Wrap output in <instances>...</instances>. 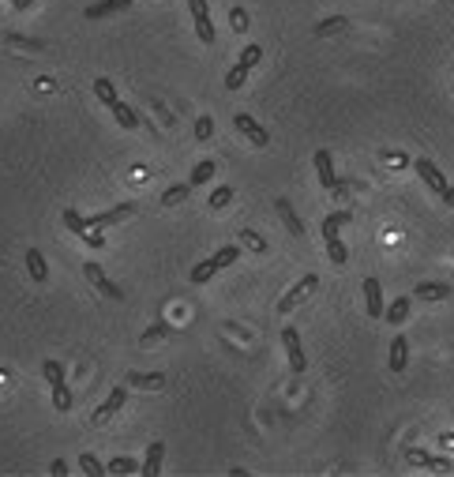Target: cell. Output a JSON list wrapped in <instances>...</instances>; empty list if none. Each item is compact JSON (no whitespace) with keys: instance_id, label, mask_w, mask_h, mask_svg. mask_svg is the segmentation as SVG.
I'll list each match as a JSON object with an SVG mask.
<instances>
[{"instance_id":"cell-1","label":"cell","mask_w":454,"mask_h":477,"mask_svg":"<svg viewBox=\"0 0 454 477\" xmlns=\"http://www.w3.org/2000/svg\"><path fill=\"white\" fill-rule=\"evenodd\" d=\"M83 275H86V282H91L94 289H98V294L105 297V301H124V289L116 286V282L105 275V270L98 267V263H83Z\"/></svg>"},{"instance_id":"cell-2","label":"cell","mask_w":454,"mask_h":477,"mask_svg":"<svg viewBox=\"0 0 454 477\" xmlns=\"http://www.w3.org/2000/svg\"><path fill=\"white\" fill-rule=\"evenodd\" d=\"M188 12H192V23H196V34L203 46H214V23H211V8H207V0H188Z\"/></svg>"},{"instance_id":"cell-3","label":"cell","mask_w":454,"mask_h":477,"mask_svg":"<svg viewBox=\"0 0 454 477\" xmlns=\"http://www.w3.org/2000/svg\"><path fill=\"white\" fill-rule=\"evenodd\" d=\"M316 289H319V275H305L293 289H286V294H282V301H278V312H293L300 301H305L308 294H316Z\"/></svg>"},{"instance_id":"cell-4","label":"cell","mask_w":454,"mask_h":477,"mask_svg":"<svg viewBox=\"0 0 454 477\" xmlns=\"http://www.w3.org/2000/svg\"><path fill=\"white\" fill-rule=\"evenodd\" d=\"M124 403H128V384L113 387V391L105 395V403L91 414V425H105V421H109L113 414H121V406H124Z\"/></svg>"},{"instance_id":"cell-5","label":"cell","mask_w":454,"mask_h":477,"mask_svg":"<svg viewBox=\"0 0 454 477\" xmlns=\"http://www.w3.org/2000/svg\"><path fill=\"white\" fill-rule=\"evenodd\" d=\"M282 346H286V353H289V368H293V376H300L308 368V361H305V346H300L297 327H282Z\"/></svg>"},{"instance_id":"cell-6","label":"cell","mask_w":454,"mask_h":477,"mask_svg":"<svg viewBox=\"0 0 454 477\" xmlns=\"http://www.w3.org/2000/svg\"><path fill=\"white\" fill-rule=\"evenodd\" d=\"M233 124H236V132H241V136H248V143H252V147H267V143H270V132L255 121V117L236 113V117H233Z\"/></svg>"},{"instance_id":"cell-7","label":"cell","mask_w":454,"mask_h":477,"mask_svg":"<svg viewBox=\"0 0 454 477\" xmlns=\"http://www.w3.org/2000/svg\"><path fill=\"white\" fill-rule=\"evenodd\" d=\"M132 214H135V203H121V207H113L105 214H86V226H91V230H109V226L132 218Z\"/></svg>"},{"instance_id":"cell-8","label":"cell","mask_w":454,"mask_h":477,"mask_svg":"<svg viewBox=\"0 0 454 477\" xmlns=\"http://www.w3.org/2000/svg\"><path fill=\"white\" fill-rule=\"evenodd\" d=\"M316 173H319V184L327 192H342V181H338V173H334V158H331V150H316Z\"/></svg>"},{"instance_id":"cell-9","label":"cell","mask_w":454,"mask_h":477,"mask_svg":"<svg viewBox=\"0 0 454 477\" xmlns=\"http://www.w3.org/2000/svg\"><path fill=\"white\" fill-rule=\"evenodd\" d=\"M364 305H368V316L372 320H383V286H380V278L375 275H368L364 278Z\"/></svg>"},{"instance_id":"cell-10","label":"cell","mask_w":454,"mask_h":477,"mask_svg":"<svg viewBox=\"0 0 454 477\" xmlns=\"http://www.w3.org/2000/svg\"><path fill=\"white\" fill-rule=\"evenodd\" d=\"M413 169H417V177L425 181L432 192H436V196H443V192H447V177H443V173H439L436 166H432L428 158H417V162H413Z\"/></svg>"},{"instance_id":"cell-11","label":"cell","mask_w":454,"mask_h":477,"mask_svg":"<svg viewBox=\"0 0 454 477\" xmlns=\"http://www.w3.org/2000/svg\"><path fill=\"white\" fill-rule=\"evenodd\" d=\"M387 365H391V372H406V368H409V342H406V334H394V339H391Z\"/></svg>"},{"instance_id":"cell-12","label":"cell","mask_w":454,"mask_h":477,"mask_svg":"<svg viewBox=\"0 0 454 477\" xmlns=\"http://www.w3.org/2000/svg\"><path fill=\"white\" fill-rule=\"evenodd\" d=\"M132 8V0H102V4H86V19H105V15H121Z\"/></svg>"},{"instance_id":"cell-13","label":"cell","mask_w":454,"mask_h":477,"mask_svg":"<svg viewBox=\"0 0 454 477\" xmlns=\"http://www.w3.org/2000/svg\"><path fill=\"white\" fill-rule=\"evenodd\" d=\"M274 211L282 214V222H286V230H289V233H293V237H305V222L297 218L293 203H289L286 196H278V200H274Z\"/></svg>"},{"instance_id":"cell-14","label":"cell","mask_w":454,"mask_h":477,"mask_svg":"<svg viewBox=\"0 0 454 477\" xmlns=\"http://www.w3.org/2000/svg\"><path fill=\"white\" fill-rule=\"evenodd\" d=\"M409 462L413 466H428V470H454V462L450 459H443V455H428V451H420V447H409Z\"/></svg>"},{"instance_id":"cell-15","label":"cell","mask_w":454,"mask_h":477,"mask_svg":"<svg viewBox=\"0 0 454 477\" xmlns=\"http://www.w3.org/2000/svg\"><path fill=\"white\" fill-rule=\"evenodd\" d=\"M124 384L139 387V391H161V387H166V376H161V372H128Z\"/></svg>"},{"instance_id":"cell-16","label":"cell","mask_w":454,"mask_h":477,"mask_svg":"<svg viewBox=\"0 0 454 477\" xmlns=\"http://www.w3.org/2000/svg\"><path fill=\"white\" fill-rule=\"evenodd\" d=\"M409 308H413V301H409V297H394L391 305L383 308V320L391 323V327H402V323L409 320Z\"/></svg>"},{"instance_id":"cell-17","label":"cell","mask_w":454,"mask_h":477,"mask_svg":"<svg viewBox=\"0 0 454 477\" xmlns=\"http://www.w3.org/2000/svg\"><path fill=\"white\" fill-rule=\"evenodd\" d=\"M161 459H166V443L154 440V443L147 447V459H143V466H139V473H143V477H158V470H161Z\"/></svg>"},{"instance_id":"cell-18","label":"cell","mask_w":454,"mask_h":477,"mask_svg":"<svg viewBox=\"0 0 454 477\" xmlns=\"http://www.w3.org/2000/svg\"><path fill=\"white\" fill-rule=\"evenodd\" d=\"M413 297L417 301H447L450 297V286H447V282H417Z\"/></svg>"},{"instance_id":"cell-19","label":"cell","mask_w":454,"mask_h":477,"mask_svg":"<svg viewBox=\"0 0 454 477\" xmlns=\"http://www.w3.org/2000/svg\"><path fill=\"white\" fill-rule=\"evenodd\" d=\"M23 259H27V275H30V278H34V282H38V286H41V282H46V278H49V267H46V256H41V252H38V248H27V256H23Z\"/></svg>"},{"instance_id":"cell-20","label":"cell","mask_w":454,"mask_h":477,"mask_svg":"<svg viewBox=\"0 0 454 477\" xmlns=\"http://www.w3.org/2000/svg\"><path fill=\"white\" fill-rule=\"evenodd\" d=\"M113 117H116V124H121V128H128V132H135V128L143 124V113H135L132 105H124V102L113 105Z\"/></svg>"},{"instance_id":"cell-21","label":"cell","mask_w":454,"mask_h":477,"mask_svg":"<svg viewBox=\"0 0 454 477\" xmlns=\"http://www.w3.org/2000/svg\"><path fill=\"white\" fill-rule=\"evenodd\" d=\"M192 196V184L180 181V184H169L166 192H161V207H177V203H185Z\"/></svg>"},{"instance_id":"cell-22","label":"cell","mask_w":454,"mask_h":477,"mask_svg":"<svg viewBox=\"0 0 454 477\" xmlns=\"http://www.w3.org/2000/svg\"><path fill=\"white\" fill-rule=\"evenodd\" d=\"M214 173H218V166H214L211 158H203V162H196V169L188 173V184L196 188V184H207V181H214Z\"/></svg>"},{"instance_id":"cell-23","label":"cell","mask_w":454,"mask_h":477,"mask_svg":"<svg viewBox=\"0 0 454 477\" xmlns=\"http://www.w3.org/2000/svg\"><path fill=\"white\" fill-rule=\"evenodd\" d=\"M94 94H98V102H102V105H109V110H113L116 102H121V98H116V86H113L109 79H105V75H98V79H94Z\"/></svg>"},{"instance_id":"cell-24","label":"cell","mask_w":454,"mask_h":477,"mask_svg":"<svg viewBox=\"0 0 454 477\" xmlns=\"http://www.w3.org/2000/svg\"><path fill=\"white\" fill-rule=\"evenodd\" d=\"M248 72H252V68H248L244 60H236L233 68L225 72V91H241V86H244V79H248Z\"/></svg>"},{"instance_id":"cell-25","label":"cell","mask_w":454,"mask_h":477,"mask_svg":"<svg viewBox=\"0 0 454 477\" xmlns=\"http://www.w3.org/2000/svg\"><path fill=\"white\" fill-rule=\"evenodd\" d=\"M323 241H327V256H331V263H345V259H349V248H345L342 244V237L338 233H334V237H323Z\"/></svg>"},{"instance_id":"cell-26","label":"cell","mask_w":454,"mask_h":477,"mask_svg":"<svg viewBox=\"0 0 454 477\" xmlns=\"http://www.w3.org/2000/svg\"><path fill=\"white\" fill-rule=\"evenodd\" d=\"M349 218H353L349 211H331L327 218H323V237H334V233H338V230H342V226L349 222Z\"/></svg>"},{"instance_id":"cell-27","label":"cell","mask_w":454,"mask_h":477,"mask_svg":"<svg viewBox=\"0 0 454 477\" xmlns=\"http://www.w3.org/2000/svg\"><path fill=\"white\" fill-rule=\"evenodd\" d=\"M214 275H218V263H214V259H203V263H196L192 267V282H196V286H203V282H211Z\"/></svg>"},{"instance_id":"cell-28","label":"cell","mask_w":454,"mask_h":477,"mask_svg":"<svg viewBox=\"0 0 454 477\" xmlns=\"http://www.w3.org/2000/svg\"><path fill=\"white\" fill-rule=\"evenodd\" d=\"M64 226H68V233H75V237H83L86 230H91V226H86V214H79L75 207L64 211Z\"/></svg>"},{"instance_id":"cell-29","label":"cell","mask_w":454,"mask_h":477,"mask_svg":"<svg viewBox=\"0 0 454 477\" xmlns=\"http://www.w3.org/2000/svg\"><path fill=\"white\" fill-rule=\"evenodd\" d=\"M211 259L218 263V270H222V267H233L236 259H241V244H225V248H218V252H214Z\"/></svg>"},{"instance_id":"cell-30","label":"cell","mask_w":454,"mask_h":477,"mask_svg":"<svg viewBox=\"0 0 454 477\" xmlns=\"http://www.w3.org/2000/svg\"><path fill=\"white\" fill-rule=\"evenodd\" d=\"M53 406L60 410H72V391H68V379H60V384H53Z\"/></svg>"},{"instance_id":"cell-31","label":"cell","mask_w":454,"mask_h":477,"mask_svg":"<svg viewBox=\"0 0 454 477\" xmlns=\"http://www.w3.org/2000/svg\"><path fill=\"white\" fill-rule=\"evenodd\" d=\"M229 200H233V188H229V184H218V188L207 196V207H211V211H222Z\"/></svg>"},{"instance_id":"cell-32","label":"cell","mask_w":454,"mask_h":477,"mask_svg":"<svg viewBox=\"0 0 454 477\" xmlns=\"http://www.w3.org/2000/svg\"><path fill=\"white\" fill-rule=\"evenodd\" d=\"M79 470H83L86 477H102V473H109V470H105V466H102L98 459H94L91 451H86V455H79Z\"/></svg>"},{"instance_id":"cell-33","label":"cell","mask_w":454,"mask_h":477,"mask_svg":"<svg viewBox=\"0 0 454 477\" xmlns=\"http://www.w3.org/2000/svg\"><path fill=\"white\" fill-rule=\"evenodd\" d=\"M241 244H248V248H252V252H259V256H263L267 252V241H263V237H259L255 230H241Z\"/></svg>"},{"instance_id":"cell-34","label":"cell","mask_w":454,"mask_h":477,"mask_svg":"<svg viewBox=\"0 0 454 477\" xmlns=\"http://www.w3.org/2000/svg\"><path fill=\"white\" fill-rule=\"evenodd\" d=\"M345 27H349V19H345V15H334V19H323V23L316 27V34L323 38V34H334V30H345Z\"/></svg>"},{"instance_id":"cell-35","label":"cell","mask_w":454,"mask_h":477,"mask_svg":"<svg viewBox=\"0 0 454 477\" xmlns=\"http://www.w3.org/2000/svg\"><path fill=\"white\" fill-rule=\"evenodd\" d=\"M211 136H214V117H207V113H203L199 121H196V139H199V143H207Z\"/></svg>"},{"instance_id":"cell-36","label":"cell","mask_w":454,"mask_h":477,"mask_svg":"<svg viewBox=\"0 0 454 477\" xmlns=\"http://www.w3.org/2000/svg\"><path fill=\"white\" fill-rule=\"evenodd\" d=\"M105 470H109V473H135L139 462H135V459H124V455H121V459H113L109 466H105Z\"/></svg>"},{"instance_id":"cell-37","label":"cell","mask_w":454,"mask_h":477,"mask_svg":"<svg viewBox=\"0 0 454 477\" xmlns=\"http://www.w3.org/2000/svg\"><path fill=\"white\" fill-rule=\"evenodd\" d=\"M41 376L49 379V387L60 384V379H64V365H60V361H46V365H41Z\"/></svg>"},{"instance_id":"cell-38","label":"cell","mask_w":454,"mask_h":477,"mask_svg":"<svg viewBox=\"0 0 454 477\" xmlns=\"http://www.w3.org/2000/svg\"><path fill=\"white\" fill-rule=\"evenodd\" d=\"M161 334H169V323H166V320L150 323V327H147V334H143V342H154V339H161Z\"/></svg>"},{"instance_id":"cell-39","label":"cell","mask_w":454,"mask_h":477,"mask_svg":"<svg viewBox=\"0 0 454 477\" xmlns=\"http://www.w3.org/2000/svg\"><path fill=\"white\" fill-rule=\"evenodd\" d=\"M229 23H233V30H244V27H248V15H244V8H233V12H229Z\"/></svg>"},{"instance_id":"cell-40","label":"cell","mask_w":454,"mask_h":477,"mask_svg":"<svg viewBox=\"0 0 454 477\" xmlns=\"http://www.w3.org/2000/svg\"><path fill=\"white\" fill-rule=\"evenodd\" d=\"M83 244H91V248H102L105 241H102V230H86L83 233Z\"/></svg>"},{"instance_id":"cell-41","label":"cell","mask_w":454,"mask_h":477,"mask_svg":"<svg viewBox=\"0 0 454 477\" xmlns=\"http://www.w3.org/2000/svg\"><path fill=\"white\" fill-rule=\"evenodd\" d=\"M49 473H53V477H64V473H68V462H64V459H57V462L49 466Z\"/></svg>"},{"instance_id":"cell-42","label":"cell","mask_w":454,"mask_h":477,"mask_svg":"<svg viewBox=\"0 0 454 477\" xmlns=\"http://www.w3.org/2000/svg\"><path fill=\"white\" fill-rule=\"evenodd\" d=\"M34 4H38V0H12L15 12H27V8H34Z\"/></svg>"},{"instance_id":"cell-43","label":"cell","mask_w":454,"mask_h":477,"mask_svg":"<svg viewBox=\"0 0 454 477\" xmlns=\"http://www.w3.org/2000/svg\"><path fill=\"white\" fill-rule=\"evenodd\" d=\"M439 447H454V432H443V436H439Z\"/></svg>"},{"instance_id":"cell-44","label":"cell","mask_w":454,"mask_h":477,"mask_svg":"<svg viewBox=\"0 0 454 477\" xmlns=\"http://www.w3.org/2000/svg\"><path fill=\"white\" fill-rule=\"evenodd\" d=\"M443 203H447V207H454V184H447V192H443Z\"/></svg>"}]
</instances>
